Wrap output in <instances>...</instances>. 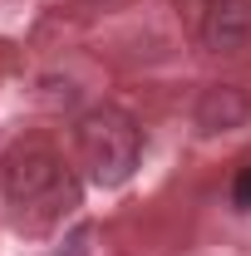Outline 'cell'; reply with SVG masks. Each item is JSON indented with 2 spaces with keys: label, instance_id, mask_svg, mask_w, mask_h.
Segmentation results:
<instances>
[{
  "label": "cell",
  "instance_id": "3",
  "mask_svg": "<svg viewBox=\"0 0 251 256\" xmlns=\"http://www.w3.org/2000/svg\"><path fill=\"white\" fill-rule=\"evenodd\" d=\"M202 44L212 54H236L251 44V0H207L202 10Z\"/></svg>",
  "mask_w": 251,
  "mask_h": 256
},
{
  "label": "cell",
  "instance_id": "4",
  "mask_svg": "<svg viewBox=\"0 0 251 256\" xmlns=\"http://www.w3.org/2000/svg\"><path fill=\"white\" fill-rule=\"evenodd\" d=\"M251 118V94L242 84H207L192 104V124L202 133H232Z\"/></svg>",
  "mask_w": 251,
  "mask_h": 256
},
{
  "label": "cell",
  "instance_id": "6",
  "mask_svg": "<svg viewBox=\"0 0 251 256\" xmlns=\"http://www.w3.org/2000/svg\"><path fill=\"white\" fill-rule=\"evenodd\" d=\"M232 207L236 212H251V168H242L236 182H232Z\"/></svg>",
  "mask_w": 251,
  "mask_h": 256
},
{
  "label": "cell",
  "instance_id": "5",
  "mask_svg": "<svg viewBox=\"0 0 251 256\" xmlns=\"http://www.w3.org/2000/svg\"><path fill=\"white\" fill-rule=\"evenodd\" d=\"M40 89H44V94H40L44 108H69V104L79 98V84H74V79H40Z\"/></svg>",
  "mask_w": 251,
  "mask_h": 256
},
{
  "label": "cell",
  "instance_id": "1",
  "mask_svg": "<svg viewBox=\"0 0 251 256\" xmlns=\"http://www.w3.org/2000/svg\"><path fill=\"white\" fill-rule=\"evenodd\" d=\"M0 197L20 207V222L30 232L60 226L79 202V182L64 172L60 153L44 138H15L0 153Z\"/></svg>",
  "mask_w": 251,
  "mask_h": 256
},
{
  "label": "cell",
  "instance_id": "2",
  "mask_svg": "<svg viewBox=\"0 0 251 256\" xmlns=\"http://www.w3.org/2000/svg\"><path fill=\"white\" fill-rule=\"evenodd\" d=\"M79 158H84V172L98 188H124L128 178L138 172V158H143V128L128 108H114V104H98L79 118Z\"/></svg>",
  "mask_w": 251,
  "mask_h": 256
}]
</instances>
